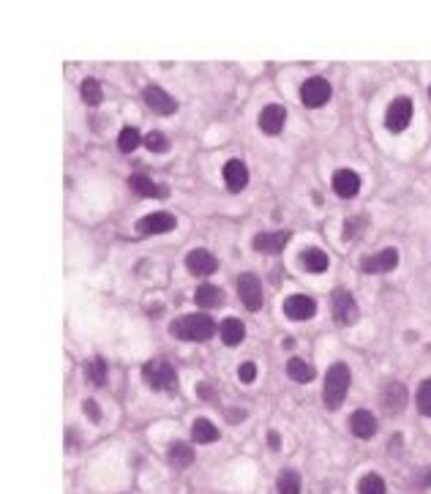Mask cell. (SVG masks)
I'll return each mask as SVG.
<instances>
[{"instance_id": "6da1fadb", "label": "cell", "mask_w": 431, "mask_h": 494, "mask_svg": "<svg viewBox=\"0 0 431 494\" xmlns=\"http://www.w3.org/2000/svg\"><path fill=\"white\" fill-rule=\"evenodd\" d=\"M170 331H172V336H178L183 342H207L216 333V322L207 314H186V317L172 320Z\"/></svg>"}, {"instance_id": "7a4b0ae2", "label": "cell", "mask_w": 431, "mask_h": 494, "mask_svg": "<svg viewBox=\"0 0 431 494\" xmlns=\"http://www.w3.org/2000/svg\"><path fill=\"white\" fill-rule=\"evenodd\" d=\"M350 382H353V374H350V366L347 363H333L325 374V388H322V396H325V407L328 410H338L347 399V391H350Z\"/></svg>"}, {"instance_id": "3957f363", "label": "cell", "mask_w": 431, "mask_h": 494, "mask_svg": "<svg viewBox=\"0 0 431 494\" xmlns=\"http://www.w3.org/2000/svg\"><path fill=\"white\" fill-rule=\"evenodd\" d=\"M142 380L151 385L153 391H164V394H172L178 388V374L175 369L167 363V361H148L142 366Z\"/></svg>"}, {"instance_id": "277c9868", "label": "cell", "mask_w": 431, "mask_h": 494, "mask_svg": "<svg viewBox=\"0 0 431 494\" xmlns=\"http://www.w3.org/2000/svg\"><path fill=\"white\" fill-rule=\"evenodd\" d=\"M330 312H333V320L338 325H355L357 317H360V309H357L355 298L350 290H336L333 298H330Z\"/></svg>"}, {"instance_id": "5b68a950", "label": "cell", "mask_w": 431, "mask_h": 494, "mask_svg": "<svg viewBox=\"0 0 431 494\" xmlns=\"http://www.w3.org/2000/svg\"><path fill=\"white\" fill-rule=\"evenodd\" d=\"M412 99L409 96H399V99L390 101V107H388V112H385V126H388V131L390 134H402L409 121H412Z\"/></svg>"}, {"instance_id": "8992f818", "label": "cell", "mask_w": 431, "mask_h": 494, "mask_svg": "<svg viewBox=\"0 0 431 494\" xmlns=\"http://www.w3.org/2000/svg\"><path fill=\"white\" fill-rule=\"evenodd\" d=\"M301 101L306 107H311V109L325 107L330 101V82L325 76H308L301 85Z\"/></svg>"}, {"instance_id": "52a82bcc", "label": "cell", "mask_w": 431, "mask_h": 494, "mask_svg": "<svg viewBox=\"0 0 431 494\" xmlns=\"http://www.w3.org/2000/svg\"><path fill=\"white\" fill-rule=\"evenodd\" d=\"M238 295L243 300V306L249 312H259L262 309V300H265V293H262V284L254 273H240L238 276Z\"/></svg>"}, {"instance_id": "ba28073f", "label": "cell", "mask_w": 431, "mask_h": 494, "mask_svg": "<svg viewBox=\"0 0 431 494\" xmlns=\"http://www.w3.org/2000/svg\"><path fill=\"white\" fill-rule=\"evenodd\" d=\"M175 216L172 213H164V211H156V213H148V216H142L139 222L134 224V229L139 232V235H161V232H170V229H175Z\"/></svg>"}, {"instance_id": "9c48e42d", "label": "cell", "mask_w": 431, "mask_h": 494, "mask_svg": "<svg viewBox=\"0 0 431 494\" xmlns=\"http://www.w3.org/2000/svg\"><path fill=\"white\" fill-rule=\"evenodd\" d=\"M399 265V251L396 248H382L377 254H369L360 260V271L366 273H388Z\"/></svg>"}, {"instance_id": "30bf717a", "label": "cell", "mask_w": 431, "mask_h": 494, "mask_svg": "<svg viewBox=\"0 0 431 494\" xmlns=\"http://www.w3.org/2000/svg\"><path fill=\"white\" fill-rule=\"evenodd\" d=\"M142 101L151 107L156 115H172V112L178 109V101L172 99L167 91L156 88V85H148V88L142 91Z\"/></svg>"}, {"instance_id": "8fae6325", "label": "cell", "mask_w": 431, "mask_h": 494, "mask_svg": "<svg viewBox=\"0 0 431 494\" xmlns=\"http://www.w3.org/2000/svg\"><path fill=\"white\" fill-rule=\"evenodd\" d=\"M284 314L295 322L311 320L317 314V303H314V298L308 295H289L284 300Z\"/></svg>"}, {"instance_id": "7c38bea8", "label": "cell", "mask_w": 431, "mask_h": 494, "mask_svg": "<svg viewBox=\"0 0 431 494\" xmlns=\"http://www.w3.org/2000/svg\"><path fill=\"white\" fill-rule=\"evenodd\" d=\"M380 401H382V410H385L388 415H399L406 407V388L402 382L393 380V382H388V385L382 388Z\"/></svg>"}, {"instance_id": "4fadbf2b", "label": "cell", "mask_w": 431, "mask_h": 494, "mask_svg": "<svg viewBox=\"0 0 431 494\" xmlns=\"http://www.w3.org/2000/svg\"><path fill=\"white\" fill-rule=\"evenodd\" d=\"M289 229H279V232H259L252 241L254 251H262V254H279L281 248L289 243Z\"/></svg>"}, {"instance_id": "5bb4252c", "label": "cell", "mask_w": 431, "mask_h": 494, "mask_svg": "<svg viewBox=\"0 0 431 494\" xmlns=\"http://www.w3.org/2000/svg\"><path fill=\"white\" fill-rule=\"evenodd\" d=\"M128 186H131V192L134 194H139V197H151V199H167L170 197V189L167 186H158V183H153L148 175H131L128 178Z\"/></svg>"}, {"instance_id": "9a60e30c", "label": "cell", "mask_w": 431, "mask_h": 494, "mask_svg": "<svg viewBox=\"0 0 431 494\" xmlns=\"http://www.w3.org/2000/svg\"><path fill=\"white\" fill-rule=\"evenodd\" d=\"M186 268L194 273V276H210V273L219 268V260L207 248H194L186 257Z\"/></svg>"}, {"instance_id": "2e32d148", "label": "cell", "mask_w": 431, "mask_h": 494, "mask_svg": "<svg viewBox=\"0 0 431 494\" xmlns=\"http://www.w3.org/2000/svg\"><path fill=\"white\" fill-rule=\"evenodd\" d=\"M224 183H227V189L232 194L243 192L246 183H249V167L240 159H229L227 164H224Z\"/></svg>"}, {"instance_id": "e0dca14e", "label": "cell", "mask_w": 431, "mask_h": 494, "mask_svg": "<svg viewBox=\"0 0 431 494\" xmlns=\"http://www.w3.org/2000/svg\"><path fill=\"white\" fill-rule=\"evenodd\" d=\"M284 121H287V109L281 104H271L259 112V128L271 137H276L281 128H284Z\"/></svg>"}, {"instance_id": "ac0fdd59", "label": "cell", "mask_w": 431, "mask_h": 494, "mask_svg": "<svg viewBox=\"0 0 431 494\" xmlns=\"http://www.w3.org/2000/svg\"><path fill=\"white\" fill-rule=\"evenodd\" d=\"M333 192L338 197L353 199L360 192V175L353 173V170H338V173L333 175Z\"/></svg>"}, {"instance_id": "d6986e66", "label": "cell", "mask_w": 431, "mask_h": 494, "mask_svg": "<svg viewBox=\"0 0 431 494\" xmlns=\"http://www.w3.org/2000/svg\"><path fill=\"white\" fill-rule=\"evenodd\" d=\"M350 429H353V434H355L357 440H371L380 426H377V418L369 410H357V413H353V418H350Z\"/></svg>"}, {"instance_id": "ffe728a7", "label": "cell", "mask_w": 431, "mask_h": 494, "mask_svg": "<svg viewBox=\"0 0 431 494\" xmlns=\"http://www.w3.org/2000/svg\"><path fill=\"white\" fill-rule=\"evenodd\" d=\"M301 265H303L308 273H325L330 265L328 254L322 251V248H306L303 254H301Z\"/></svg>"}, {"instance_id": "44dd1931", "label": "cell", "mask_w": 431, "mask_h": 494, "mask_svg": "<svg viewBox=\"0 0 431 494\" xmlns=\"http://www.w3.org/2000/svg\"><path fill=\"white\" fill-rule=\"evenodd\" d=\"M194 300L200 309H219V306H224V293L213 284H203V287H197Z\"/></svg>"}, {"instance_id": "7402d4cb", "label": "cell", "mask_w": 431, "mask_h": 494, "mask_svg": "<svg viewBox=\"0 0 431 494\" xmlns=\"http://www.w3.org/2000/svg\"><path fill=\"white\" fill-rule=\"evenodd\" d=\"M219 333H221V342L227 347H238L243 342V336H246V328H243V322L238 320V317H227V320L221 322Z\"/></svg>"}, {"instance_id": "603a6c76", "label": "cell", "mask_w": 431, "mask_h": 494, "mask_svg": "<svg viewBox=\"0 0 431 494\" xmlns=\"http://www.w3.org/2000/svg\"><path fill=\"white\" fill-rule=\"evenodd\" d=\"M191 437H194V443H200V445L216 443V440H219V429L207 418H197L194 426H191Z\"/></svg>"}, {"instance_id": "cb8c5ba5", "label": "cell", "mask_w": 431, "mask_h": 494, "mask_svg": "<svg viewBox=\"0 0 431 494\" xmlns=\"http://www.w3.org/2000/svg\"><path fill=\"white\" fill-rule=\"evenodd\" d=\"M167 459H170V465H172V467L183 469V467H189V465L194 462V450H191L186 443H172L170 445V450H167Z\"/></svg>"}, {"instance_id": "d4e9b609", "label": "cell", "mask_w": 431, "mask_h": 494, "mask_svg": "<svg viewBox=\"0 0 431 494\" xmlns=\"http://www.w3.org/2000/svg\"><path fill=\"white\" fill-rule=\"evenodd\" d=\"M287 374H289V380H295V382H311V380L317 377L314 366H308V363L301 361V358H289V363H287Z\"/></svg>"}, {"instance_id": "484cf974", "label": "cell", "mask_w": 431, "mask_h": 494, "mask_svg": "<svg viewBox=\"0 0 431 494\" xmlns=\"http://www.w3.org/2000/svg\"><path fill=\"white\" fill-rule=\"evenodd\" d=\"M79 93H82V101H85V104H90V107H99V104L104 101L102 82H99V79H93V76L82 79V85H79Z\"/></svg>"}, {"instance_id": "4316f807", "label": "cell", "mask_w": 431, "mask_h": 494, "mask_svg": "<svg viewBox=\"0 0 431 494\" xmlns=\"http://www.w3.org/2000/svg\"><path fill=\"white\" fill-rule=\"evenodd\" d=\"M276 486H279V494H301V475L295 469H281Z\"/></svg>"}, {"instance_id": "83f0119b", "label": "cell", "mask_w": 431, "mask_h": 494, "mask_svg": "<svg viewBox=\"0 0 431 494\" xmlns=\"http://www.w3.org/2000/svg\"><path fill=\"white\" fill-rule=\"evenodd\" d=\"M137 145H142V134H139V128L126 126V128L118 134V148H121V153H131Z\"/></svg>"}, {"instance_id": "f1b7e54d", "label": "cell", "mask_w": 431, "mask_h": 494, "mask_svg": "<svg viewBox=\"0 0 431 494\" xmlns=\"http://www.w3.org/2000/svg\"><path fill=\"white\" fill-rule=\"evenodd\" d=\"M85 374H88V380H90L93 388H102L104 380H107V363H104L102 358H93V361L85 363Z\"/></svg>"}, {"instance_id": "f546056e", "label": "cell", "mask_w": 431, "mask_h": 494, "mask_svg": "<svg viewBox=\"0 0 431 494\" xmlns=\"http://www.w3.org/2000/svg\"><path fill=\"white\" fill-rule=\"evenodd\" d=\"M357 494H385V481L377 472H369L357 481Z\"/></svg>"}, {"instance_id": "4dcf8cb0", "label": "cell", "mask_w": 431, "mask_h": 494, "mask_svg": "<svg viewBox=\"0 0 431 494\" xmlns=\"http://www.w3.org/2000/svg\"><path fill=\"white\" fill-rule=\"evenodd\" d=\"M418 413L431 418V377L423 380L420 388H418Z\"/></svg>"}, {"instance_id": "1f68e13d", "label": "cell", "mask_w": 431, "mask_h": 494, "mask_svg": "<svg viewBox=\"0 0 431 494\" xmlns=\"http://www.w3.org/2000/svg\"><path fill=\"white\" fill-rule=\"evenodd\" d=\"M145 148L153 153H164V150H170V140L161 131H151V134H145Z\"/></svg>"}, {"instance_id": "d6a6232c", "label": "cell", "mask_w": 431, "mask_h": 494, "mask_svg": "<svg viewBox=\"0 0 431 494\" xmlns=\"http://www.w3.org/2000/svg\"><path fill=\"white\" fill-rule=\"evenodd\" d=\"M366 224H369L366 216H355V219H350V222L344 224V238H347V241H353V238L357 235V229H363Z\"/></svg>"}, {"instance_id": "836d02e7", "label": "cell", "mask_w": 431, "mask_h": 494, "mask_svg": "<svg viewBox=\"0 0 431 494\" xmlns=\"http://www.w3.org/2000/svg\"><path fill=\"white\" fill-rule=\"evenodd\" d=\"M238 377H240V382H254V380H256V363H252V361L240 363V369H238Z\"/></svg>"}, {"instance_id": "e575fe53", "label": "cell", "mask_w": 431, "mask_h": 494, "mask_svg": "<svg viewBox=\"0 0 431 494\" xmlns=\"http://www.w3.org/2000/svg\"><path fill=\"white\" fill-rule=\"evenodd\" d=\"M85 415L93 420V423H99V420H102V410H99V404H96L93 399H85Z\"/></svg>"}, {"instance_id": "d590c367", "label": "cell", "mask_w": 431, "mask_h": 494, "mask_svg": "<svg viewBox=\"0 0 431 494\" xmlns=\"http://www.w3.org/2000/svg\"><path fill=\"white\" fill-rule=\"evenodd\" d=\"M197 394H200V399H213L216 391H213V385H210V382H200V385H197Z\"/></svg>"}, {"instance_id": "8d00e7d4", "label": "cell", "mask_w": 431, "mask_h": 494, "mask_svg": "<svg viewBox=\"0 0 431 494\" xmlns=\"http://www.w3.org/2000/svg\"><path fill=\"white\" fill-rule=\"evenodd\" d=\"M268 445H271L273 450H279V448H281V437H279V432H271V434H268Z\"/></svg>"}, {"instance_id": "74e56055", "label": "cell", "mask_w": 431, "mask_h": 494, "mask_svg": "<svg viewBox=\"0 0 431 494\" xmlns=\"http://www.w3.org/2000/svg\"><path fill=\"white\" fill-rule=\"evenodd\" d=\"M420 483H423V486H431V469H423V475H420Z\"/></svg>"}, {"instance_id": "f35d334b", "label": "cell", "mask_w": 431, "mask_h": 494, "mask_svg": "<svg viewBox=\"0 0 431 494\" xmlns=\"http://www.w3.org/2000/svg\"><path fill=\"white\" fill-rule=\"evenodd\" d=\"M240 418H243V413H240V410H238V413H232V410H229V413H227L229 423H232V420H240Z\"/></svg>"}, {"instance_id": "ab89813d", "label": "cell", "mask_w": 431, "mask_h": 494, "mask_svg": "<svg viewBox=\"0 0 431 494\" xmlns=\"http://www.w3.org/2000/svg\"><path fill=\"white\" fill-rule=\"evenodd\" d=\"M429 96H431V88H429Z\"/></svg>"}]
</instances>
